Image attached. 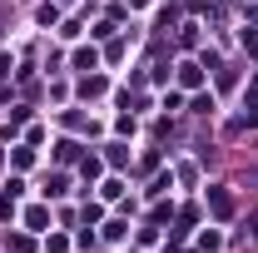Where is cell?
<instances>
[{
	"mask_svg": "<svg viewBox=\"0 0 258 253\" xmlns=\"http://www.w3.org/2000/svg\"><path fill=\"white\" fill-rule=\"evenodd\" d=\"M209 204H214V214H219V219H228V214H233V199H228V189H214V194H209Z\"/></svg>",
	"mask_w": 258,
	"mask_h": 253,
	"instance_id": "cell-1",
	"label": "cell"
},
{
	"mask_svg": "<svg viewBox=\"0 0 258 253\" xmlns=\"http://www.w3.org/2000/svg\"><path fill=\"white\" fill-rule=\"evenodd\" d=\"M199 80H204V75H199V65H179V85H184V90H194Z\"/></svg>",
	"mask_w": 258,
	"mask_h": 253,
	"instance_id": "cell-2",
	"label": "cell"
}]
</instances>
